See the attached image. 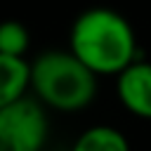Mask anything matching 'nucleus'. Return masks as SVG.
Returning a JSON list of instances; mask_svg holds the SVG:
<instances>
[{
	"instance_id": "f257e3e1",
	"label": "nucleus",
	"mask_w": 151,
	"mask_h": 151,
	"mask_svg": "<svg viewBox=\"0 0 151 151\" xmlns=\"http://www.w3.org/2000/svg\"><path fill=\"white\" fill-rule=\"evenodd\" d=\"M68 50L99 78H116L139 59V42L132 24L111 7L83 9L71 24Z\"/></svg>"
},
{
	"instance_id": "f03ea898",
	"label": "nucleus",
	"mask_w": 151,
	"mask_h": 151,
	"mask_svg": "<svg viewBox=\"0 0 151 151\" xmlns=\"http://www.w3.org/2000/svg\"><path fill=\"white\" fill-rule=\"evenodd\" d=\"M94 76L71 50H45L31 61V92L52 111L78 113L97 97Z\"/></svg>"
},
{
	"instance_id": "7ed1b4c3",
	"label": "nucleus",
	"mask_w": 151,
	"mask_h": 151,
	"mask_svg": "<svg viewBox=\"0 0 151 151\" xmlns=\"http://www.w3.org/2000/svg\"><path fill=\"white\" fill-rule=\"evenodd\" d=\"M47 134V109L33 94L0 109V151H42Z\"/></svg>"
},
{
	"instance_id": "20e7f679",
	"label": "nucleus",
	"mask_w": 151,
	"mask_h": 151,
	"mask_svg": "<svg viewBox=\"0 0 151 151\" xmlns=\"http://www.w3.org/2000/svg\"><path fill=\"white\" fill-rule=\"evenodd\" d=\"M118 104L139 120H151V61L139 57L116 76Z\"/></svg>"
},
{
	"instance_id": "39448f33",
	"label": "nucleus",
	"mask_w": 151,
	"mask_h": 151,
	"mask_svg": "<svg viewBox=\"0 0 151 151\" xmlns=\"http://www.w3.org/2000/svg\"><path fill=\"white\" fill-rule=\"evenodd\" d=\"M31 92V61L26 57L0 54V109Z\"/></svg>"
},
{
	"instance_id": "423d86ee",
	"label": "nucleus",
	"mask_w": 151,
	"mask_h": 151,
	"mask_svg": "<svg viewBox=\"0 0 151 151\" xmlns=\"http://www.w3.org/2000/svg\"><path fill=\"white\" fill-rule=\"evenodd\" d=\"M71 151H132V146L123 130L101 123L83 130L76 137Z\"/></svg>"
},
{
	"instance_id": "0eeeda50",
	"label": "nucleus",
	"mask_w": 151,
	"mask_h": 151,
	"mask_svg": "<svg viewBox=\"0 0 151 151\" xmlns=\"http://www.w3.org/2000/svg\"><path fill=\"white\" fill-rule=\"evenodd\" d=\"M28 47H31V33L21 21L17 19L0 21V54L26 57Z\"/></svg>"
}]
</instances>
